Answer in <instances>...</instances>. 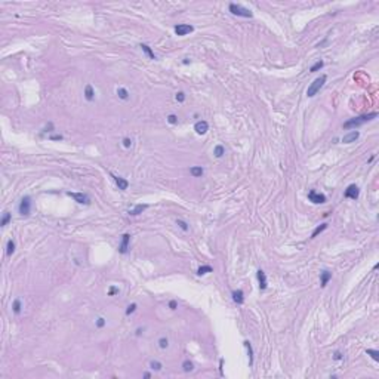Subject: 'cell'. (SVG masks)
<instances>
[{
	"instance_id": "1",
	"label": "cell",
	"mask_w": 379,
	"mask_h": 379,
	"mask_svg": "<svg viewBox=\"0 0 379 379\" xmlns=\"http://www.w3.org/2000/svg\"><path fill=\"white\" fill-rule=\"evenodd\" d=\"M378 117V113H370V114H364V116H360V117H354V119H350L348 122L344 123V129H352V127H358V126L364 125L366 122H370Z\"/></svg>"
},
{
	"instance_id": "2",
	"label": "cell",
	"mask_w": 379,
	"mask_h": 379,
	"mask_svg": "<svg viewBox=\"0 0 379 379\" xmlns=\"http://www.w3.org/2000/svg\"><path fill=\"white\" fill-rule=\"evenodd\" d=\"M228 9H230V12H231L232 15H236V17H243V18H252L253 17V13H252L250 9H246V7H243L242 5H237V3H230Z\"/></svg>"
},
{
	"instance_id": "3",
	"label": "cell",
	"mask_w": 379,
	"mask_h": 379,
	"mask_svg": "<svg viewBox=\"0 0 379 379\" xmlns=\"http://www.w3.org/2000/svg\"><path fill=\"white\" fill-rule=\"evenodd\" d=\"M326 79H327V76H326V74H322L320 77H317V79L312 82L311 85H310L308 91H307V95L310 96V98L316 95L317 92H318L323 87V86H324V83H326Z\"/></svg>"
},
{
	"instance_id": "4",
	"label": "cell",
	"mask_w": 379,
	"mask_h": 379,
	"mask_svg": "<svg viewBox=\"0 0 379 379\" xmlns=\"http://www.w3.org/2000/svg\"><path fill=\"white\" fill-rule=\"evenodd\" d=\"M18 210H19V213H21L22 216L30 215V212H31V197H30V196H24V197L21 198V203H19Z\"/></svg>"
},
{
	"instance_id": "5",
	"label": "cell",
	"mask_w": 379,
	"mask_h": 379,
	"mask_svg": "<svg viewBox=\"0 0 379 379\" xmlns=\"http://www.w3.org/2000/svg\"><path fill=\"white\" fill-rule=\"evenodd\" d=\"M67 196H68V197H71V198H74V200H76L77 203H80V204H89V203H91L89 196H87V194H83V192H71V191H68Z\"/></svg>"
},
{
	"instance_id": "6",
	"label": "cell",
	"mask_w": 379,
	"mask_h": 379,
	"mask_svg": "<svg viewBox=\"0 0 379 379\" xmlns=\"http://www.w3.org/2000/svg\"><path fill=\"white\" fill-rule=\"evenodd\" d=\"M358 196H360V190H358V187H357L356 184H351V185H348V188H347L345 192H344V197L352 198V200L358 198Z\"/></svg>"
},
{
	"instance_id": "7",
	"label": "cell",
	"mask_w": 379,
	"mask_h": 379,
	"mask_svg": "<svg viewBox=\"0 0 379 379\" xmlns=\"http://www.w3.org/2000/svg\"><path fill=\"white\" fill-rule=\"evenodd\" d=\"M308 200L316 204H320V203H324L326 202V196L322 194V192H317L314 190H311V191L308 192Z\"/></svg>"
},
{
	"instance_id": "8",
	"label": "cell",
	"mask_w": 379,
	"mask_h": 379,
	"mask_svg": "<svg viewBox=\"0 0 379 379\" xmlns=\"http://www.w3.org/2000/svg\"><path fill=\"white\" fill-rule=\"evenodd\" d=\"M192 30H194V27L188 25V24H178V25H175V33L178 36H185V34L191 33Z\"/></svg>"
},
{
	"instance_id": "9",
	"label": "cell",
	"mask_w": 379,
	"mask_h": 379,
	"mask_svg": "<svg viewBox=\"0 0 379 379\" xmlns=\"http://www.w3.org/2000/svg\"><path fill=\"white\" fill-rule=\"evenodd\" d=\"M194 130L197 132L198 135H204V133L209 130V125H207V122H206V120H200V122H197V123L194 125Z\"/></svg>"
},
{
	"instance_id": "10",
	"label": "cell",
	"mask_w": 379,
	"mask_h": 379,
	"mask_svg": "<svg viewBox=\"0 0 379 379\" xmlns=\"http://www.w3.org/2000/svg\"><path fill=\"white\" fill-rule=\"evenodd\" d=\"M129 242H130V234H123L122 243H120V246H119V252L122 255H125L126 252H127V249H129Z\"/></svg>"
},
{
	"instance_id": "11",
	"label": "cell",
	"mask_w": 379,
	"mask_h": 379,
	"mask_svg": "<svg viewBox=\"0 0 379 379\" xmlns=\"http://www.w3.org/2000/svg\"><path fill=\"white\" fill-rule=\"evenodd\" d=\"M256 277H258L259 289H261V290H265L267 286H268V283H267V276H265V272L262 271V270H258V272H256Z\"/></svg>"
},
{
	"instance_id": "12",
	"label": "cell",
	"mask_w": 379,
	"mask_h": 379,
	"mask_svg": "<svg viewBox=\"0 0 379 379\" xmlns=\"http://www.w3.org/2000/svg\"><path fill=\"white\" fill-rule=\"evenodd\" d=\"M358 136H360V132H358V130H351L350 133H347V135L342 138V142H344V144H351V142L356 141Z\"/></svg>"
},
{
	"instance_id": "13",
	"label": "cell",
	"mask_w": 379,
	"mask_h": 379,
	"mask_svg": "<svg viewBox=\"0 0 379 379\" xmlns=\"http://www.w3.org/2000/svg\"><path fill=\"white\" fill-rule=\"evenodd\" d=\"M231 296H232V301L236 302V304H238V305H242L244 302V293H243V290H232V293H231Z\"/></svg>"
},
{
	"instance_id": "14",
	"label": "cell",
	"mask_w": 379,
	"mask_h": 379,
	"mask_svg": "<svg viewBox=\"0 0 379 379\" xmlns=\"http://www.w3.org/2000/svg\"><path fill=\"white\" fill-rule=\"evenodd\" d=\"M114 178V182L117 184V187H119V190H127V187H129V182L126 181L125 178H122V176H116V175H111Z\"/></svg>"
},
{
	"instance_id": "15",
	"label": "cell",
	"mask_w": 379,
	"mask_h": 379,
	"mask_svg": "<svg viewBox=\"0 0 379 379\" xmlns=\"http://www.w3.org/2000/svg\"><path fill=\"white\" fill-rule=\"evenodd\" d=\"M147 207H148V204H136L133 209H130V210H129V215H132V216L141 215V213H142V212H144L145 209H147Z\"/></svg>"
},
{
	"instance_id": "16",
	"label": "cell",
	"mask_w": 379,
	"mask_h": 379,
	"mask_svg": "<svg viewBox=\"0 0 379 379\" xmlns=\"http://www.w3.org/2000/svg\"><path fill=\"white\" fill-rule=\"evenodd\" d=\"M332 278V272L330 271H323L320 272V284L322 287H326V284L329 283V280Z\"/></svg>"
},
{
	"instance_id": "17",
	"label": "cell",
	"mask_w": 379,
	"mask_h": 379,
	"mask_svg": "<svg viewBox=\"0 0 379 379\" xmlns=\"http://www.w3.org/2000/svg\"><path fill=\"white\" fill-rule=\"evenodd\" d=\"M85 98L87 99V101H92V99L95 98V92H93V87H92V85H87L85 87Z\"/></svg>"
},
{
	"instance_id": "18",
	"label": "cell",
	"mask_w": 379,
	"mask_h": 379,
	"mask_svg": "<svg viewBox=\"0 0 379 379\" xmlns=\"http://www.w3.org/2000/svg\"><path fill=\"white\" fill-rule=\"evenodd\" d=\"M243 344L246 347V350H247V354H249V364L252 366L253 364V350H252V345H250L249 341H244Z\"/></svg>"
},
{
	"instance_id": "19",
	"label": "cell",
	"mask_w": 379,
	"mask_h": 379,
	"mask_svg": "<svg viewBox=\"0 0 379 379\" xmlns=\"http://www.w3.org/2000/svg\"><path fill=\"white\" fill-rule=\"evenodd\" d=\"M203 167L202 166H192L191 169H190V173H191L192 176H196V178H198V176L203 175Z\"/></svg>"
},
{
	"instance_id": "20",
	"label": "cell",
	"mask_w": 379,
	"mask_h": 379,
	"mask_svg": "<svg viewBox=\"0 0 379 379\" xmlns=\"http://www.w3.org/2000/svg\"><path fill=\"white\" fill-rule=\"evenodd\" d=\"M139 47H141L142 51H144V52H145V53H147V55H148V58H150V59H156V53H154V52L151 51V47H150V46H148V45H144V43H142V45L139 46Z\"/></svg>"
},
{
	"instance_id": "21",
	"label": "cell",
	"mask_w": 379,
	"mask_h": 379,
	"mask_svg": "<svg viewBox=\"0 0 379 379\" xmlns=\"http://www.w3.org/2000/svg\"><path fill=\"white\" fill-rule=\"evenodd\" d=\"M13 252H15V242L11 238V240L7 242V244H6V255H7V256H12Z\"/></svg>"
},
{
	"instance_id": "22",
	"label": "cell",
	"mask_w": 379,
	"mask_h": 379,
	"mask_svg": "<svg viewBox=\"0 0 379 379\" xmlns=\"http://www.w3.org/2000/svg\"><path fill=\"white\" fill-rule=\"evenodd\" d=\"M327 225H329V224H326V222H324V224H322V225H320V227H317L316 230L312 231V234H311V238H316L317 236L320 234V232H323V231H324V230H326V228H327Z\"/></svg>"
},
{
	"instance_id": "23",
	"label": "cell",
	"mask_w": 379,
	"mask_h": 379,
	"mask_svg": "<svg viewBox=\"0 0 379 379\" xmlns=\"http://www.w3.org/2000/svg\"><path fill=\"white\" fill-rule=\"evenodd\" d=\"M213 271V268L210 265H203V267H200L197 270V274L198 276H204V274H207V272H212Z\"/></svg>"
},
{
	"instance_id": "24",
	"label": "cell",
	"mask_w": 379,
	"mask_h": 379,
	"mask_svg": "<svg viewBox=\"0 0 379 379\" xmlns=\"http://www.w3.org/2000/svg\"><path fill=\"white\" fill-rule=\"evenodd\" d=\"M21 299H15L13 301V304H12V310H13V312L15 314H19L21 312Z\"/></svg>"
},
{
	"instance_id": "25",
	"label": "cell",
	"mask_w": 379,
	"mask_h": 379,
	"mask_svg": "<svg viewBox=\"0 0 379 379\" xmlns=\"http://www.w3.org/2000/svg\"><path fill=\"white\" fill-rule=\"evenodd\" d=\"M117 95H119V98H122V99H127V98H129V92L126 91L125 87H119V89H117Z\"/></svg>"
},
{
	"instance_id": "26",
	"label": "cell",
	"mask_w": 379,
	"mask_h": 379,
	"mask_svg": "<svg viewBox=\"0 0 379 379\" xmlns=\"http://www.w3.org/2000/svg\"><path fill=\"white\" fill-rule=\"evenodd\" d=\"M213 154H215L216 157H222L225 154V148L222 147V145H216L215 150H213Z\"/></svg>"
},
{
	"instance_id": "27",
	"label": "cell",
	"mask_w": 379,
	"mask_h": 379,
	"mask_svg": "<svg viewBox=\"0 0 379 379\" xmlns=\"http://www.w3.org/2000/svg\"><path fill=\"white\" fill-rule=\"evenodd\" d=\"M366 354L372 357L375 362H379V351H376V350H366Z\"/></svg>"
},
{
	"instance_id": "28",
	"label": "cell",
	"mask_w": 379,
	"mask_h": 379,
	"mask_svg": "<svg viewBox=\"0 0 379 379\" xmlns=\"http://www.w3.org/2000/svg\"><path fill=\"white\" fill-rule=\"evenodd\" d=\"M9 221H11V213H9V212H5V213H3V218H2V222H0V225L6 227L7 224H9Z\"/></svg>"
},
{
	"instance_id": "29",
	"label": "cell",
	"mask_w": 379,
	"mask_h": 379,
	"mask_svg": "<svg viewBox=\"0 0 379 379\" xmlns=\"http://www.w3.org/2000/svg\"><path fill=\"white\" fill-rule=\"evenodd\" d=\"M182 369H184V372H191L192 369H194V366H192V363L190 360H185V362L182 363Z\"/></svg>"
},
{
	"instance_id": "30",
	"label": "cell",
	"mask_w": 379,
	"mask_h": 379,
	"mask_svg": "<svg viewBox=\"0 0 379 379\" xmlns=\"http://www.w3.org/2000/svg\"><path fill=\"white\" fill-rule=\"evenodd\" d=\"M323 65H324V62H323V61H317V62L314 64L311 68H310V71H311V73H316V71H318V70H322Z\"/></svg>"
},
{
	"instance_id": "31",
	"label": "cell",
	"mask_w": 379,
	"mask_h": 379,
	"mask_svg": "<svg viewBox=\"0 0 379 379\" xmlns=\"http://www.w3.org/2000/svg\"><path fill=\"white\" fill-rule=\"evenodd\" d=\"M150 367L153 369V370H156V372H160V370H162V367H163V366H162V363H158V362H154V360H153V362L150 363Z\"/></svg>"
},
{
	"instance_id": "32",
	"label": "cell",
	"mask_w": 379,
	"mask_h": 379,
	"mask_svg": "<svg viewBox=\"0 0 379 379\" xmlns=\"http://www.w3.org/2000/svg\"><path fill=\"white\" fill-rule=\"evenodd\" d=\"M158 345H160V348H167L169 341L166 339V338H160V339H158Z\"/></svg>"
},
{
	"instance_id": "33",
	"label": "cell",
	"mask_w": 379,
	"mask_h": 379,
	"mask_svg": "<svg viewBox=\"0 0 379 379\" xmlns=\"http://www.w3.org/2000/svg\"><path fill=\"white\" fill-rule=\"evenodd\" d=\"M167 122H169L170 125H176L178 123V117H176L175 114H170L169 117H167Z\"/></svg>"
},
{
	"instance_id": "34",
	"label": "cell",
	"mask_w": 379,
	"mask_h": 379,
	"mask_svg": "<svg viewBox=\"0 0 379 379\" xmlns=\"http://www.w3.org/2000/svg\"><path fill=\"white\" fill-rule=\"evenodd\" d=\"M176 224L181 227L184 231H188V224H187V222H184V221H181V219H178V221H176Z\"/></svg>"
},
{
	"instance_id": "35",
	"label": "cell",
	"mask_w": 379,
	"mask_h": 379,
	"mask_svg": "<svg viewBox=\"0 0 379 379\" xmlns=\"http://www.w3.org/2000/svg\"><path fill=\"white\" fill-rule=\"evenodd\" d=\"M136 310V304H132V305L127 307V310H126V316H130L132 312H135Z\"/></svg>"
},
{
	"instance_id": "36",
	"label": "cell",
	"mask_w": 379,
	"mask_h": 379,
	"mask_svg": "<svg viewBox=\"0 0 379 379\" xmlns=\"http://www.w3.org/2000/svg\"><path fill=\"white\" fill-rule=\"evenodd\" d=\"M105 326V318H102V317H99L98 320H96V327H104Z\"/></svg>"
},
{
	"instance_id": "37",
	"label": "cell",
	"mask_w": 379,
	"mask_h": 379,
	"mask_svg": "<svg viewBox=\"0 0 379 379\" xmlns=\"http://www.w3.org/2000/svg\"><path fill=\"white\" fill-rule=\"evenodd\" d=\"M184 99H185V95H184V92H178V93H176V101L184 102Z\"/></svg>"
},
{
	"instance_id": "38",
	"label": "cell",
	"mask_w": 379,
	"mask_h": 379,
	"mask_svg": "<svg viewBox=\"0 0 379 379\" xmlns=\"http://www.w3.org/2000/svg\"><path fill=\"white\" fill-rule=\"evenodd\" d=\"M130 145H132V141H130L129 138H125L123 139V147H126V148H129Z\"/></svg>"
},
{
	"instance_id": "39",
	"label": "cell",
	"mask_w": 379,
	"mask_h": 379,
	"mask_svg": "<svg viewBox=\"0 0 379 379\" xmlns=\"http://www.w3.org/2000/svg\"><path fill=\"white\" fill-rule=\"evenodd\" d=\"M169 307H170V310H176V301H170L169 302Z\"/></svg>"
},
{
	"instance_id": "40",
	"label": "cell",
	"mask_w": 379,
	"mask_h": 379,
	"mask_svg": "<svg viewBox=\"0 0 379 379\" xmlns=\"http://www.w3.org/2000/svg\"><path fill=\"white\" fill-rule=\"evenodd\" d=\"M117 292H119V289H117V287H111V289H110V295H114V293H117Z\"/></svg>"
},
{
	"instance_id": "41",
	"label": "cell",
	"mask_w": 379,
	"mask_h": 379,
	"mask_svg": "<svg viewBox=\"0 0 379 379\" xmlns=\"http://www.w3.org/2000/svg\"><path fill=\"white\" fill-rule=\"evenodd\" d=\"M333 358H335V360H341V358H342V356H341V352H335Z\"/></svg>"
},
{
	"instance_id": "42",
	"label": "cell",
	"mask_w": 379,
	"mask_h": 379,
	"mask_svg": "<svg viewBox=\"0 0 379 379\" xmlns=\"http://www.w3.org/2000/svg\"><path fill=\"white\" fill-rule=\"evenodd\" d=\"M51 139H57V141H61V139H62V136H61V135H57V136H51Z\"/></svg>"
}]
</instances>
